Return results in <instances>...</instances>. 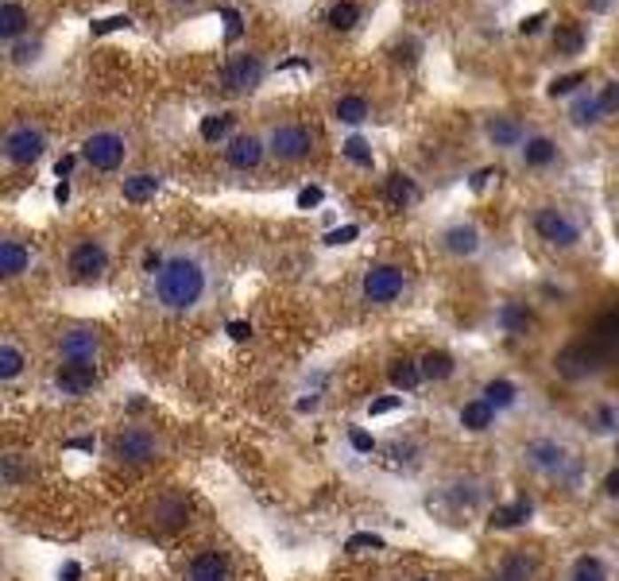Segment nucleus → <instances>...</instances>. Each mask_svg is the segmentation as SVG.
Listing matches in <instances>:
<instances>
[{"label":"nucleus","instance_id":"nucleus-1","mask_svg":"<svg viewBox=\"0 0 619 581\" xmlns=\"http://www.w3.org/2000/svg\"><path fill=\"white\" fill-rule=\"evenodd\" d=\"M155 294L167 310H190L206 294V268L194 256H170L155 276Z\"/></svg>","mask_w":619,"mask_h":581},{"label":"nucleus","instance_id":"nucleus-2","mask_svg":"<svg viewBox=\"0 0 619 581\" xmlns=\"http://www.w3.org/2000/svg\"><path fill=\"white\" fill-rule=\"evenodd\" d=\"M268 152L275 155L279 163H302L310 152H314V132L298 121H286V124H275L268 132Z\"/></svg>","mask_w":619,"mask_h":581},{"label":"nucleus","instance_id":"nucleus-3","mask_svg":"<svg viewBox=\"0 0 619 581\" xmlns=\"http://www.w3.org/2000/svg\"><path fill=\"white\" fill-rule=\"evenodd\" d=\"M47 152V132L39 124H16L4 132V160L12 167H31Z\"/></svg>","mask_w":619,"mask_h":581},{"label":"nucleus","instance_id":"nucleus-4","mask_svg":"<svg viewBox=\"0 0 619 581\" xmlns=\"http://www.w3.org/2000/svg\"><path fill=\"white\" fill-rule=\"evenodd\" d=\"M535 232L546 240V245H553V248H573L581 240V225L569 214H565V209H558V206L535 209Z\"/></svg>","mask_w":619,"mask_h":581},{"label":"nucleus","instance_id":"nucleus-5","mask_svg":"<svg viewBox=\"0 0 619 581\" xmlns=\"http://www.w3.org/2000/svg\"><path fill=\"white\" fill-rule=\"evenodd\" d=\"M124 155H128V144H124V136L121 132H93V136H85V144H82V160L93 167V171H116V167L124 163Z\"/></svg>","mask_w":619,"mask_h":581},{"label":"nucleus","instance_id":"nucleus-6","mask_svg":"<svg viewBox=\"0 0 619 581\" xmlns=\"http://www.w3.org/2000/svg\"><path fill=\"white\" fill-rule=\"evenodd\" d=\"M407 287V276H403V268H395V263H376V268L364 271V283H360V291H364L368 302L376 306H388L403 294Z\"/></svg>","mask_w":619,"mask_h":581},{"label":"nucleus","instance_id":"nucleus-7","mask_svg":"<svg viewBox=\"0 0 619 581\" xmlns=\"http://www.w3.org/2000/svg\"><path fill=\"white\" fill-rule=\"evenodd\" d=\"M522 461L530 465V469H538V473H546V477H565V473L573 469V453L558 446V442H550V438H535L527 450H522Z\"/></svg>","mask_w":619,"mask_h":581},{"label":"nucleus","instance_id":"nucleus-8","mask_svg":"<svg viewBox=\"0 0 619 581\" xmlns=\"http://www.w3.org/2000/svg\"><path fill=\"white\" fill-rule=\"evenodd\" d=\"M260 82H263V59L252 55V51L232 55L225 62V70H221V86H225L229 93H252Z\"/></svg>","mask_w":619,"mask_h":581},{"label":"nucleus","instance_id":"nucleus-9","mask_svg":"<svg viewBox=\"0 0 619 581\" xmlns=\"http://www.w3.org/2000/svg\"><path fill=\"white\" fill-rule=\"evenodd\" d=\"M155 453H159L155 438L140 427H124L121 435L113 438V458L124 461V465H144V461H152Z\"/></svg>","mask_w":619,"mask_h":581},{"label":"nucleus","instance_id":"nucleus-10","mask_svg":"<svg viewBox=\"0 0 619 581\" xmlns=\"http://www.w3.org/2000/svg\"><path fill=\"white\" fill-rule=\"evenodd\" d=\"M109 268V252H105L101 240H78L70 252V276L78 283H90L98 279L101 271Z\"/></svg>","mask_w":619,"mask_h":581},{"label":"nucleus","instance_id":"nucleus-11","mask_svg":"<svg viewBox=\"0 0 619 581\" xmlns=\"http://www.w3.org/2000/svg\"><path fill=\"white\" fill-rule=\"evenodd\" d=\"M98 349H101V342H98V334L93 330H67L59 337V357L62 361H70V365H93L98 361Z\"/></svg>","mask_w":619,"mask_h":581},{"label":"nucleus","instance_id":"nucleus-12","mask_svg":"<svg viewBox=\"0 0 619 581\" xmlns=\"http://www.w3.org/2000/svg\"><path fill=\"white\" fill-rule=\"evenodd\" d=\"M263 152H268V144L260 140V136H232L225 144V163L232 171H255V167L263 163Z\"/></svg>","mask_w":619,"mask_h":581},{"label":"nucleus","instance_id":"nucleus-13","mask_svg":"<svg viewBox=\"0 0 619 581\" xmlns=\"http://www.w3.org/2000/svg\"><path fill=\"white\" fill-rule=\"evenodd\" d=\"M55 384H59L62 396H85L93 384H98V368H93V365H70L67 361L55 373Z\"/></svg>","mask_w":619,"mask_h":581},{"label":"nucleus","instance_id":"nucleus-14","mask_svg":"<svg viewBox=\"0 0 619 581\" xmlns=\"http://www.w3.org/2000/svg\"><path fill=\"white\" fill-rule=\"evenodd\" d=\"M484 132H488V140H492L496 147H522V140H527V136H522V124H519L511 113L488 116Z\"/></svg>","mask_w":619,"mask_h":581},{"label":"nucleus","instance_id":"nucleus-15","mask_svg":"<svg viewBox=\"0 0 619 581\" xmlns=\"http://www.w3.org/2000/svg\"><path fill=\"white\" fill-rule=\"evenodd\" d=\"M159 186H163V178H159V175H152V171H136V175H124L121 194H124V202L144 206V202H152V198L159 194Z\"/></svg>","mask_w":619,"mask_h":581},{"label":"nucleus","instance_id":"nucleus-16","mask_svg":"<svg viewBox=\"0 0 619 581\" xmlns=\"http://www.w3.org/2000/svg\"><path fill=\"white\" fill-rule=\"evenodd\" d=\"M604 121V109H600V98L589 90L573 93V105H569V124L573 129H592V124Z\"/></svg>","mask_w":619,"mask_h":581},{"label":"nucleus","instance_id":"nucleus-17","mask_svg":"<svg viewBox=\"0 0 619 581\" xmlns=\"http://www.w3.org/2000/svg\"><path fill=\"white\" fill-rule=\"evenodd\" d=\"M31 268V252L24 240H16V237H8L4 245H0V276L4 279H16V276H24V271Z\"/></svg>","mask_w":619,"mask_h":581},{"label":"nucleus","instance_id":"nucleus-18","mask_svg":"<svg viewBox=\"0 0 619 581\" xmlns=\"http://www.w3.org/2000/svg\"><path fill=\"white\" fill-rule=\"evenodd\" d=\"M442 245H445V252H453V256H476L480 252V232H476V225H450L442 232Z\"/></svg>","mask_w":619,"mask_h":581},{"label":"nucleus","instance_id":"nucleus-19","mask_svg":"<svg viewBox=\"0 0 619 581\" xmlns=\"http://www.w3.org/2000/svg\"><path fill=\"white\" fill-rule=\"evenodd\" d=\"M27 24H31L27 8L20 4V0H4V8H0V39H4V43H16V39H24Z\"/></svg>","mask_w":619,"mask_h":581},{"label":"nucleus","instance_id":"nucleus-20","mask_svg":"<svg viewBox=\"0 0 619 581\" xmlns=\"http://www.w3.org/2000/svg\"><path fill=\"white\" fill-rule=\"evenodd\" d=\"M229 577V558L221 551H201L190 562V581H225Z\"/></svg>","mask_w":619,"mask_h":581},{"label":"nucleus","instance_id":"nucleus-21","mask_svg":"<svg viewBox=\"0 0 619 581\" xmlns=\"http://www.w3.org/2000/svg\"><path fill=\"white\" fill-rule=\"evenodd\" d=\"M383 198H388V206H395V209H407L414 198H419V186H414L411 175L391 171L388 178H383Z\"/></svg>","mask_w":619,"mask_h":581},{"label":"nucleus","instance_id":"nucleus-22","mask_svg":"<svg viewBox=\"0 0 619 581\" xmlns=\"http://www.w3.org/2000/svg\"><path fill=\"white\" fill-rule=\"evenodd\" d=\"M519 155L527 167H550V163H558V144H553L550 136H527Z\"/></svg>","mask_w":619,"mask_h":581},{"label":"nucleus","instance_id":"nucleus-23","mask_svg":"<svg viewBox=\"0 0 619 581\" xmlns=\"http://www.w3.org/2000/svg\"><path fill=\"white\" fill-rule=\"evenodd\" d=\"M232 124H237V116H232V113H213V116H201L198 136H201V140H206V144L232 140Z\"/></svg>","mask_w":619,"mask_h":581},{"label":"nucleus","instance_id":"nucleus-24","mask_svg":"<svg viewBox=\"0 0 619 581\" xmlns=\"http://www.w3.org/2000/svg\"><path fill=\"white\" fill-rule=\"evenodd\" d=\"M496 419V407L488 404V399H468V404L461 407V427L465 430H488Z\"/></svg>","mask_w":619,"mask_h":581},{"label":"nucleus","instance_id":"nucleus-25","mask_svg":"<svg viewBox=\"0 0 619 581\" xmlns=\"http://www.w3.org/2000/svg\"><path fill=\"white\" fill-rule=\"evenodd\" d=\"M325 24L333 31H352L360 24V4H357V0H337V4H329Z\"/></svg>","mask_w":619,"mask_h":581},{"label":"nucleus","instance_id":"nucleus-26","mask_svg":"<svg viewBox=\"0 0 619 581\" xmlns=\"http://www.w3.org/2000/svg\"><path fill=\"white\" fill-rule=\"evenodd\" d=\"M368 101L360 98V93H345V98H341L337 105H333V116L341 124H364L368 121Z\"/></svg>","mask_w":619,"mask_h":581},{"label":"nucleus","instance_id":"nucleus-27","mask_svg":"<svg viewBox=\"0 0 619 581\" xmlns=\"http://www.w3.org/2000/svg\"><path fill=\"white\" fill-rule=\"evenodd\" d=\"M422 380H426V376H422V365L407 361V357H399V361L391 365V384L399 388V392H414Z\"/></svg>","mask_w":619,"mask_h":581},{"label":"nucleus","instance_id":"nucleus-28","mask_svg":"<svg viewBox=\"0 0 619 581\" xmlns=\"http://www.w3.org/2000/svg\"><path fill=\"white\" fill-rule=\"evenodd\" d=\"M530 574H535V558L511 554V558H504V566L496 569L492 581H530Z\"/></svg>","mask_w":619,"mask_h":581},{"label":"nucleus","instance_id":"nucleus-29","mask_svg":"<svg viewBox=\"0 0 619 581\" xmlns=\"http://www.w3.org/2000/svg\"><path fill=\"white\" fill-rule=\"evenodd\" d=\"M584 47V31L577 24H558V31H553V51L558 55H581Z\"/></svg>","mask_w":619,"mask_h":581},{"label":"nucleus","instance_id":"nucleus-30","mask_svg":"<svg viewBox=\"0 0 619 581\" xmlns=\"http://www.w3.org/2000/svg\"><path fill=\"white\" fill-rule=\"evenodd\" d=\"M499 326L507 334H527L530 330V310L522 302H504L499 306Z\"/></svg>","mask_w":619,"mask_h":581},{"label":"nucleus","instance_id":"nucleus-31","mask_svg":"<svg viewBox=\"0 0 619 581\" xmlns=\"http://www.w3.org/2000/svg\"><path fill=\"white\" fill-rule=\"evenodd\" d=\"M453 368H457L453 357L442 353V349H430V353L422 357V376H426V380H450Z\"/></svg>","mask_w":619,"mask_h":581},{"label":"nucleus","instance_id":"nucleus-32","mask_svg":"<svg viewBox=\"0 0 619 581\" xmlns=\"http://www.w3.org/2000/svg\"><path fill=\"white\" fill-rule=\"evenodd\" d=\"M20 373H24V353H20L16 342H4V345H0V380L12 384Z\"/></svg>","mask_w":619,"mask_h":581},{"label":"nucleus","instance_id":"nucleus-33","mask_svg":"<svg viewBox=\"0 0 619 581\" xmlns=\"http://www.w3.org/2000/svg\"><path fill=\"white\" fill-rule=\"evenodd\" d=\"M522 520H530V504H527V500H515V504H507V508H496L488 523L504 531V527H519Z\"/></svg>","mask_w":619,"mask_h":581},{"label":"nucleus","instance_id":"nucleus-34","mask_svg":"<svg viewBox=\"0 0 619 581\" xmlns=\"http://www.w3.org/2000/svg\"><path fill=\"white\" fill-rule=\"evenodd\" d=\"M39 55H43L39 39H16V43H8V62L12 67H31V62H39Z\"/></svg>","mask_w":619,"mask_h":581},{"label":"nucleus","instance_id":"nucleus-35","mask_svg":"<svg viewBox=\"0 0 619 581\" xmlns=\"http://www.w3.org/2000/svg\"><path fill=\"white\" fill-rule=\"evenodd\" d=\"M341 152H345V160L357 163V167H372V163H376V155H372V144L364 140V136H349V140L341 144Z\"/></svg>","mask_w":619,"mask_h":581},{"label":"nucleus","instance_id":"nucleus-36","mask_svg":"<svg viewBox=\"0 0 619 581\" xmlns=\"http://www.w3.org/2000/svg\"><path fill=\"white\" fill-rule=\"evenodd\" d=\"M569 581H607V569L596 554H581L577 566H573V577Z\"/></svg>","mask_w":619,"mask_h":581},{"label":"nucleus","instance_id":"nucleus-37","mask_svg":"<svg viewBox=\"0 0 619 581\" xmlns=\"http://www.w3.org/2000/svg\"><path fill=\"white\" fill-rule=\"evenodd\" d=\"M484 399H488V404H492L496 411H499V407H511V404H515V384H511V380H492V384L484 388Z\"/></svg>","mask_w":619,"mask_h":581},{"label":"nucleus","instance_id":"nucleus-38","mask_svg":"<svg viewBox=\"0 0 619 581\" xmlns=\"http://www.w3.org/2000/svg\"><path fill=\"white\" fill-rule=\"evenodd\" d=\"M581 86H584V74L573 70V74H561V78H553L546 93H550V98H569V93H581Z\"/></svg>","mask_w":619,"mask_h":581},{"label":"nucleus","instance_id":"nucleus-39","mask_svg":"<svg viewBox=\"0 0 619 581\" xmlns=\"http://www.w3.org/2000/svg\"><path fill=\"white\" fill-rule=\"evenodd\" d=\"M124 27H132V16H128V12H116V16L93 20V24H90V35L98 39V35H109V31H124Z\"/></svg>","mask_w":619,"mask_h":581},{"label":"nucleus","instance_id":"nucleus-40","mask_svg":"<svg viewBox=\"0 0 619 581\" xmlns=\"http://www.w3.org/2000/svg\"><path fill=\"white\" fill-rule=\"evenodd\" d=\"M596 98H600V109H604V116L607 113H619V82H607V86L596 93Z\"/></svg>","mask_w":619,"mask_h":581},{"label":"nucleus","instance_id":"nucleus-41","mask_svg":"<svg viewBox=\"0 0 619 581\" xmlns=\"http://www.w3.org/2000/svg\"><path fill=\"white\" fill-rule=\"evenodd\" d=\"M221 16L229 20L225 39H229V43H237V39H240V31H244V20H240V12H237V8H221Z\"/></svg>","mask_w":619,"mask_h":581},{"label":"nucleus","instance_id":"nucleus-42","mask_svg":"<svg viewBox=\"0 0 619 581\" xmlns=\"http://www.w3.org/2000/svg\"><path fill=\"white\" fill-rule=\"evenodd\" d=\"M345 546H349V551H364V546H372V551H383V538L372 535V531H364V535H352Z\"/></svg>","mask_w":619,"mask_h":581},{"label":"nucleus","instance_id":"nucleus-43","mask_svg":"<svg viewBox=\"0 0 619 581\" xmlns=\"http://www.w3.org/2000/svg\"><path fill=\"white\" fill-rule=\"evenodd\" d=\"M352 237H360V225H341V229H333V232H325V245H349Z\"/></svg>","mask_w":619,"mask_h":581},{"label":"nucleus","instance_id":"nucleus-44","mask_svg":"<svg viewBox=\"0 0 619 581\" xmlns=\"http://www.w3.org/2000/svg\"><path fill=\"white\" fill-rule=\"evenodd\" d=\"M322 186H302L298 190V209H314V206H322Z\"/></svg>","mask_w":619,"mask_h":581},{"label":"nucleus","instance_id":"nucleus-45","mask_svg":"<svg viewBox=\"0 0 619 581\" xmlns=\"http://www.w3.org/2000/svg\"><path fill=\"white\" fill-rule=\"evenodd\" d=\"M542 24H546V12H530L519 20V35H538Z\"/></svg>","mask_w":619,"mask_h":581},{"label":"nucleus","instance_id":"nucleus-46","mask_svg":"<svg viewBox=\"0 0 619 581\" xmlns=\"http://www.w3.org/2000/svg\"><path fill=\"white\" fill-rule=\"evenodd\" d=\"M399 404H403L399 396H383V399H372V404H368V415H388V411H395Z\"/></svg>","mask_w":619,"mask_h":581},{"label":"nucleus","instance_id":"nucleus-47","mask_svg":"<svg viewBox=\"0 0 619 581\" xmlns=\"http://www.w3.org/2000/svg\"><path fill=\"white\" fill-rule=\"evenodd\" d=\"M349 442H352V450H357V453H372V450H376V442H372V435H364V430H352Z\"/></svg>","mask_w":619,"mask_h":581},{"label":"nucleus","instance_id":"nucleus-48","mask_svg":"<svg viewBox=\"0 0 619 581\" xmlns=\"http://www.w3.org/2000/svg\"><path fill=\"white\" fill-rule=\"evenodd\" d=\"M229 337H232V342H248V337H252V326H248V322H229Z\"/></svg>","mask_w":619,"mask_h":581},{"label":"nucleus","instance_id":"nucleus-49","mask_svg":"<svg viewBox=\"0 0 619 581\" xmlns=\"http://www.w3.org/2000/svg\"><path fill=\"white\" fill-rule=\"evenodd\" d=\"M74 163H78V155H62V160L55 163V175H59V178H70V171H74Z\"/></svg>","mask_w":619,"mask_h":581},{"label":"nucleus","instance_id":"nucleus-50","mask_svg":"<svg viewBox=\"0 0 619 581\" xmlns=\"http://www.w3.org/2000/svg\"><path fill=\"white\" fill-rule=\"evenodd\" d=\"M163 263H167V260H163V256H159V252H155V248H152V252H147V256H144V268H147V271H152V276H155V271H163Z\"/></svg>","mask_w":619,"mask_h":581},{"label":"nucleus","instance_id":"nucleus-51","mask_svg":"<svg viewBox=\"0 0 619 581\" xmlns=\"http://www.w3.org/2000/svg\"><path fill=\"white\" fill-rule=\"evenodd\" d=\"M55 202H59V206H67V202H70V178H59V186H55Z\"/></svg>","mask_w":619,"mask_h":581},{"label":"nucleus","instance_id":"nucleus-52","mask_svg":"<svg viewBox=\"0 0 619 581\" xmlns=\"http://www.w3.org/2000/svg\"><path fill=\"white\" fill-rule=\"evenodd\" d=\"M604 492H607V496H619V469H612V473L604 477Z\"/></svg>","mask_w":619,"mask_h":581},{"label":"nucleus","instance_id":"nucleus-53","mask_svg":"<svg viewBox=\"0 0 619 581\" xmlns=\"http://www.w3.org/2000/svg\"><path fill=\"white\" fill-rule=\"evenodd\" d=\"M496 171H492V167H484V171H476V178H473V190H484L488 186V178H492Z\"/></svg>","mask_w":619,"mask_h":581},{"label":"nucleus","instance_id":"nucleus-54","mask_svg":"<svg viewBox=\"0 0 619 581\" xmlns=\"http://www.w3.org/2000/svg\"><path fill=\"white\" fill-rule=\"evenodd\" d=\"M78 574H82L78 562H67V569H62V581H78Z\"/></svg>","mask_w":619,"mask_h":581},{"label":"nucleus","instance_id":"nucleus-55","mask_svg":"<svg viewBox=\"0 0 619 581\" xmlns=\"http://www.w3.org/2000/svg\"><path fill=\"white\" fill-rule=\"evenodd\" d=\"M584 4H589V12H604V8L612 4V0H584Z\"/></svg>","mask_w":619,"mask_h":581},{"label":"nucleus","instance_id":"nucleus-56","mask_svg":"<svg viewBox=\"0 0 619 581\" xmlns=\"http://www.w3.org/2000/svg\"><path fill=\"white\" fill-rule=\"evenodd\" d=\"M70 446H74V450H93V438H74Z\"/></svg>","mask_w":619,"mask_h":581},{"label":"nucleus","instance_id":"nucleus-57","mask_svg":"<svg viewBox=\"0 0 619 581\" xmlns=\"http://www.w3.org/2000/svg\"><path fill=\"white\" fill-rule=\"evenodd\" d=\"M175 4H194V0H175Z\"/></svg>","mask_w":619,"mask_h":581},{"label":"nucleus","instance_id":"nucleus-58","mask_svg":"<svg viewBox=\"0 0 619 581\" xmlns=\"http://www.w3.org/2000/svg\"><path fill=\"white\" fill-rule=\"evenodd\" d=\"M419 581H434V577H419Z\"/></svg>","mask_w":619,"mask_h":581}]
</instances>
